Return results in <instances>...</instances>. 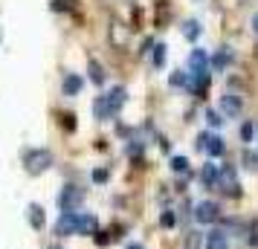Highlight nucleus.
I'll use <instances>...</instances> for the list:
<instances>
[{"label":"nucleus","mask_w":258,"mask_h":249,"mask_svg":"<svg viewBox=\"0 0 258 249\" xmlns=\"http://www.w3.org/2000/svg\"><path fill=\"white\" fill-rule=\"evenodd\" d=\"M198 148L200 151H206L209 156H221L226 151V145H223L221 136H215V133H200L198 136Z\"/></svg>","instance_id":"6"},{"label":"nucleus","mask_w":258,"mask_h":249,"mask_svg":"<svg viewBox=\"0 0 258 249\" xmlns=\"http://www.w3.org/2000/svg\"><path fill=\"white\" fill-rule=\"evenodd\" d=\"M52 9H55V12H67L70 3H67V0H52Z\"/></svg>","instance_id":"29"},{"label":"nucleus","mask_w":258,"mask_h":249,"mask_svg":"<svg viewBox=\"0 0 258 249\" xmlns=\"http://www.w3.org/2000/svg\"><path fill=\"white\" fill-rule=\"evenodd\" d=\"M24 165L29 174H44L49 165H52V154H49L47 148H38V151H29L24 156Z\"/></svg>","instance_id":"2"},{"label":"nucleus","mask_w":258,"mask_h":249,"mask_svg":"<svg viewBox=\"0 0 258 249\" xmlns=\"http://www.w3.org/2000/svg\"><path fill=\"white\" fill-rule=\"evenodd\" d=\"M171 171L180 174V177H183V174L188 177V159L186 156H171Z\"/></svg>","instance_id":"20"},{"label":"nucleus","mask_w":258,"mask_h":249,"mask_svg":"<svg viewBox=\"0 0 258 249\" xmlns=\"http://www.w3.org/2000/svg\"><path fill=\"white\" fill-rule=\"evenodd\" d=\"M96 232H99V220H96V214L79 212V235H96Z\"/></svg>","instance_id":"11"},{"label":"nucleus","mask_w":258,"mask_h":249,"mask_svg":"<svg viewBox=\"0 0 258 249\" xmlns=\"http://www.w3.org/2000/svg\"><path fill=\"white\" fill-rule=\"evenodd\" d=\"M82 200H84V191L76 189V186H67V189H61V194H58L61 212H76V209L82 206Z\"/></svg>","instance_id":"4"},{"label":"nucleus","mask_w":258,"mask_h":249,"mask_svg":"<svg viewBox=\"0 0 258 249\" xmlns=\"http://www.w3.org/2000/svg\"><path fill=\"white\" fill-rule=\"evenodd\" d=\"M200 32H203V29H200L198 21H186V24H183V38H188V41H198Z\"/></svg>","instance_id":"19"},{"label":"nucleus","mask_w":258,"mask_h":249,"mask_svg":"<svg viewBox=\"0 0 258 249\" xmlns=\"http://www.w3.org/2000/svg\"><path fill=\"white\" fill-rule=\"evenodd\" d=\"M105 99H107V107H110V113L116 116L119 110H122V105L128 102V90H125V87H113L110 93H105Z\"/></svg>","instance_id":"9"},{"label":"nucleus","mask_w":258,"mask_h":249,"mask_svg":"<svg viewBox=\"0 0 258 249\" xmlns=\"http://www.w3.org/2000/svg\"><path fill=\"white\" fill-rule=\"evenodd\" d=\"M55 235L58 237L79 235V212H61L58 223H55Z\"/></svg>","instance_id":"5"},{"label":"nucleus","mask_w":258,"mask_h":249,"mask_svg":"<svg viewBox=\"0 0 258 249\" xmlns=\"http://www.w3.org/2000/svg\"><path fill=\"white\" fill-rule=\"evenodd\" d=\"M165 49H168L165 44H157V47H154V58H151V61H154V67H157V70H160V67L165 64V55H168Z\"/></svg>","instance_id":"21"},{"label":"nucleus","mask_w":258,"mask_h":249,"mask_svg":"<svg viewBox=\"0 0 258 249\" xmlns=\"http://www.w3.org/2000/svg\"><path fill=\"white\" fill-rule=\"evenodd\" d=\"M168 81H171V87H188V72H171V78H168Z\"/></svg>","instance_id":"22"},{"label":"nucleus","mask_w":258,"mask_h":249,"mask_svg":"<svg viewBox=\"0 0 258 249\" xmlns=\"http://www.w3.org/2000/svg\"><path fill=\"white\" fill-rule=\"evenodd\" d=\"M93 116L102 119V122L113 119V113H110V107H107V99H105V96H96V99H93Z\"/></svg>","instance_id":"14"},{"label":"nucleus","mask_w":258,"mask_h":249,"mask_svg":"<svg viewBox=\"0 0 258 249\" xmlns=\"http://www.w3.org/2000/svg\"><path fill=\"white\" fill-rule=\"evenodd\" d=\"M252 29H255V32H258V15H255V18H252Z\"/></svg>","instance_id":"32"},{"label":"nucleus","mask_w":258,"mask_h":249,"mask_svg":"<svg viewBox=\"0 0 258 249\" xmlns=\"http://www.w3.org/2000/svg\"><path fill=\"white\" fill-rule=\"evenodd\" d=\"M128 249H142V246H140V243H131V246H128Z\"/></svg>","instance_id":"33"},{"label":"nucleus","mask_w":258,"mask_h":249,"mask_svg":"<svg viewBox=\"0 0 258 249\" xmlns=\"http://www.w3.org/2000/svg\"><path fill=\"white\" fill-rule=\"evenodd\" d=\"M209 52L206 49H191V55H188V72L191 75H200V72H209Z\"/></svg>","instance_id":"7"},{"label":"nucleus","mask_w":258,"mask_h":249,"mask_svg":"<svg viewBox=\"0 0 258 249\" xmlns=\"http://www.w3.org/2000/svg\"><path fill=\"white\" fill-rule=\"evenodd\" d=\"M107 240H110V237H107V232H96V243H99V246H105Z\"/></svg>","instance_id":"31"},{"label":"nucleus","mask_w":258,"mask_h":249,"mask_svg":"<svg viewBox=\"0 0 258 249\" xmlns=\"http://www.w3.org/2000/svg\"><path fill=\"white\" fill-rule=\"evenodd\" d=\"M252 133H255V125L246 122L244 128H241V139H244V142H252Z\"/></svg>","instance_id":"25"},{"label":"nucleus","mask_w":258,"mask_h":249,"mask_svg":"<svg viewBox=\"0 0 258 249\" xmlns=\"http://www.w3.org/2000/svg\"><path fill=\"white\" fill-rule=\"evenodd\" d=\"M26 217H29V226H32V229H41V226H44V209H41L38 203H29Z\"/></svg>","instance_id":"15"},{"label":"nucleus","mask_w":258,"mask_h":249,"mask_svg":"<svg viewBox=\"0 0 258 249\" xmlns=\"http://www.w3.org/2000/svg\"><path fill=\"white\" fill-rule=\"evenodd\" d=\"M218 174H221V165L206 162V165L200 168V183H203L206 189H215V186H218Z\"/></svg>","instance_id":"10"},{"label":"nucleus","mask_w":258,"mask_h":249,"mask_svg":"<svg viewBox=\"0 0 258 249\" xmlns=\"http://www.w3.org/2000/svg\"><path fill=\"white\" fill-rule=\"evenodd\" d=\"M87 72H90V81H93V84H105V67H102L96 58H90V64H87Z\"/></svg>","instance_id":"17"},{"label":"nucleus","mask_w":258,"mask_h":249,"mask_svg":"<svg viewBox=\"0 0 258 249\" xmlns=\"http://www.w3.org/2000/svg\"><path fill=\"white\" fill-rule=\"evenodd\" d=\"M195 220L198 223H215V220H221V206L215 200H203V203H198L195 206Z\"/></svg>","instance_id":"3"},{"label":"nucleus","mask_w":258,"mask_h":249,"mask_svg":"<svg viewBox=\"0 0 258 249\" xmlns=\"http://www.w3.org/2000/svg\"><path fill=\"white\" fill-rule=\"evenodd\" d=\"M93 183H107V168H96L93 171Z\"/></svg>","instance_id":"27"},{"label":"nucleus","mask_w":258,"mask_h":249,"mask_svg":"<svg viewBox=\"0 0 258 249\" xmlns=\"http://www.w3.org/2000/svg\"><path fill=\"white\" fill-rule=\"evenodd\" d=\"M206 249H226V232L221 229H215L206 235Z\"/></svg>","instance_id":"16"},{"label":"nucleus","mask_w":258,"mask_h":249,"mask_svg":"<svg viewBox=\"0 0 258 249\" xmlns=\"http://www.w3.org/2000/svg\"><path fill=\"white\" fill-rule=\"evenodd\" d=\"M82 78H79V75H76V72H67V75H64V84H61V90H64V96H79L82 93Z\"/></svg>","instance_id":"13"},{"label":"nucleus","mask_w":258,"mask_h":249,"mask_svg":"<svg viewBox=\"0 0 258 249\" xmlns=\"http://www.w3.org/2000/svg\"><path fill=\"white\" fill-rule=\"evenodd\" d=\"M61 119H64V128H67V131H73V128H76V122H73L76 116H73V113H67V116H61Z\"/></svg>","instance_id":"30"},{"label":"nucleus","mask_w":258,"mask_h":249,"mask_svg":"<svg viewBox=\"0 0 258 249\" xmlns=\"http://www.w3.org/2000/svg\"><path fill=\"white\" fill-rule=\"evenodd\" d=\"M241 110H244V102H241V96L238 93H226L221 99V113L223 116H238V113H241Z\"/></svg>","instance_id":"8"},{"label":"nucleus","mask_w":258,"mask_h":249,"mask_svg":"<svg viewBox=\"0 0 258 249\" xmlns=\"http://www.w3.org/2000/svg\"><path fill=\"white\" fill-rule=\"evenodd\" d=\"M183 246L186 249H206V235L198 232V229H188L186 237H183Z\"/></svg>","instance_id":"12"},{"label":"nucleus","mask_w":258,"mask_h":249,"mask_svg":"<svg viewBox=\"0 0 258 249\" xmlns=\"http://www.w3.org/2000/svg\"><path fill=\"white\" fill-rule=\"evenodd\" d=\"M206 122H209V128H221L223 125V116L218 110H206Z\"/></svg>","instance_id":"23"},{"label":"nucleus","mask_w":258,"mask_h":249,"mask_svg":"<svg viewBox=\"0 0 258 249\" xmlns=\"http://www.w3.org/2000/svg\"><path fill=\"white\" fill-rule=\"evenodd\" d=\"M49 249H61V246H49Z\"/></svg>","instance_id":"34"},{"label":"nucleus","mask_w":258,"mask_h":249,"mask_svg":"<svg viewBox=\"0 0 258 249\" xmlns=\"http://www.w3.org/2000/svg\"><path fill=\"white\" fill-rule=\"evenodd\" d=\"M229 61H232V52H229L226 47H221L218 52H215V55H212V67H215V70H223Z\"/></svg>","instance_id":"18"},{"label":"nucleus","mask_w":258,"mask_h":249,"mask_svg":"<svg viewBox=\"0 0 258 249\" xmlns=\"http://www.w3.org/2000/svg\"><path fill=\"white\" fill-rule=\"evenodd\" d=\"M160 223H163L165 229H171V226H174L177 220H174V214H171V212H163V214H160Z\"/></svg>","instance_id":"26"},{"label":"nucleus","mask_w":258,"mask_h":249,"mask_svg":"<svg viewBox=\"0 0 258 249\" xmlns=\"http://www.w3.org/2000/svg\"><path fill=\"white\" fill-rule=\"evenodd\" d=\"M244 162H246L249 171H255V168H258V154H252V151L246 148V151H244Z\"/></svg>","instance_id":"24"},{"label":"nucleus","mask_w":258,"mask_h":249,"mask_svg":"<svg viewBox=\"0 0 258 249\" xmlns=\"http://www.w3.org/2000/svg\"><path fill=\"white\" fill-rule=\"evenodd\" d=\"M128 154H131V156H142V142H134V139H131Z\"/></svg>","instance_id":"28"},{"label":"nucleus","mask_w":258,"mask_h":249,"mask_svg":"<svg viewBox=\"0 0 258 249\" xmlns=\"http://www.w3.org/2000/svg\"><path fill=\"white\" fill-rule=\"evenodd\" d=\"M218 191H223L226 197H241V183H238V174H235L232 165H221V174H218Z\"/></svg>","instance_id":"1"}]
</instances>
